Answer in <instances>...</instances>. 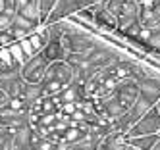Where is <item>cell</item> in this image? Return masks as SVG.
I'll use <instances>...</instances> for the list:
<instances>
[{
    "mask_svg": "<svg viewBox=\"0 0 160 150\" xmlns=\"http://www.w3.org/2000/svg\"><path fill=\"white\" fill-rule=\"evenodd\" d=\"M75 81V69L66 60L50 62L42 79V96H56Z\"/></svg>",
    "mask_w": 160,
    "mask_h": 150,
    "instance_id": "cell-1",
    "label": "cell"
},
{
    "mask_svg": "<svg viewBox=\"0 0 160 150\" xmlns=\"http://www.w3.org/2000/svg\"><path fill=\"white\" fill-rule=\"evenodd\" d=\"M108 12L118 19V31H125L129 25L139 21V4L137 0H102Z\"/></svg>",
    "mask_w": 160,
    "mask_h": 150,
    "instance_id": "cell-2",
    "label": "cell"
},
{
    "mask_svg": "<svg viewBox=\"0 0 160 150\" xmlns=\"http://www.w3.org/2000/svg\"><path fill=\"white\" fill-rule=\"evenodd\" d=\"M160 135V108L158 104L152 106L139 121H135L131 125V129L128 131V138L131 137H141V135Z\"/></svg>",
    "mask_w": 160,
    "mask_h": 150,
    "instance_id": "cell-3",
    "label": "cell"
},
{
    "mask_svg": "<svg viewBox=\"0 0 160 150\" xmlns=\"http://www.w3.org/2000/svg\"><path fill=\"white\" fill-rule=\"evenodd\" d=\"M47 67H48L47 58H44L42 54H35L19 67V73H21V79H23L25 83L41 85L42 79H44V73H47Z\"/></svg>",
    "mask_w": 160,
    "mask_h": 150,
    "instance_id": "cell-4",
    "label": "cell"
},
{
    "mask_svg": "<svg viewBox=\"0 0 160 150\" xmlns=\"http://www.w3.org/2000/svg\"><path fill=\"white\" fill-rule=\"evenodd\" d=\"M114 98H116L125 110H129L133 104L137 102V98L141 96V87H139V81L129 77V79H123L118 83V87L114 89Z\"/></svg>",
    "mask_w": 160,
    "mask_h": 150,
    "instance_id": "cell-5",
    "label": "cell"
},
{
    "mask_svg": "<svg viewBox=\"0 0 160 150\" xmlns=\"http://www.w3.org/2000/svg\"><path fill=\"white\" fill-rule=\"evenodd\" d=\"M85 6H91L89 0H58V2H56V6L52 8V12L48 14L47 21H44L42 25H50V23L62 21V19H66V17L77 14V12L83 10Z\"/></svg>",
    "mask_w": 160,
    "mask_h": 150,
    "instance_id": "cell-6",
    "label": "cell"
},
{
    "mask_svg": "<svg viewBox=\"0 0 160 150\" xmlns=\"http://www.w3.org/2000/svg\"><path fill=\"white\" fill-rule=\"evenodd\" d=\"M139 23L147 29H160V0H137Z\"/></svg>",
    "mask_w": 160,
    "mask_h": 150,
    "instance_id": "cell-7",
    "label": "cell"
},
{
    "mask_svg": "<svg viewBox=\"0 0 160 150\" xmlns=\"http://www.w3.org/2000/svg\"><path fill=\"white\" fill-rule=\"evenodd\" d=\"M41 54L48 60V64H50V62H58V60H66L68 52H66V46H64V42H62V37L50 35V41L47 42V46L42 48Z\"/></svg>",
    "mask_w": 160,
    "mask_h": 150,
    "instance_id": "cell-8",
    "label": "cell"
},
{
    "mask_svg": "<svg viewBox=\"0 0 160 150\" xmlns=\"http://www.w3.org/2000/svg\"><path fill=\"white\" fill-rule=\"evenodd\" d=\"M41 25H37V23H33L31 19H27V17H23L21 14H16V17H14V23H12V27H10V31L14 33V37L19 41V39H23V37H27V35H31L33 31H37Z\"/></svg>",
    "mask_w": 160,
    "mask_h": 150,
    "instance_id": "cell-9",
    "label": "cell"
},
{
    "mask_svg": "<svg viewBox=\"0 0 160 150\" xmlns=\"http://www.w3.org/2000/svg\"><path fill=\"white\" fill-rule=\"evenodd\" d=\"M33 133H35V129H33L31 125H25V127H21V129L14 131V135H12V148L14 150H31Z\"/></svg>",
    "mask_w": 160,
    "mask_h": 150,
    "instance_id": "cell-10",
    "label": "cell"
},
{
    "mask_svg": "<svg viewBox=\"0 0 160 150\" xmlns=\"http://www.w3.org/2000/svg\"><path fill=\"white\" fill-rule=\"evenodd\" d=\"M152 106H156V104H152L151 100H147L145 96H139L137 98V102L133 104V106L128 110V115H129V119H131V123H135V121H139L143 115L151 110Z\"/></svg>",
    "mask_w": 160,
    "mask_h": 150,
    "instance_id": "cell-11",
    "label": "cell"
},
{
    "mask_svg": "<svg viewBox=\"0 0 160 150\" xmlns=\"http://www.w3.org/2000/svg\"><path fill=\"white\" fill-rule=\"evenodd\" d=\"M160 138V135H141V137H131L128 138V143L135 148H139V150H152V146L156 144V141Z\"/></svg>",
    "mask_w": 160,
    "mask_h": 150,
    "instance_id": "cell-12",
    "label": "cell"
},
{
    "mask_svg": "<svg viewBox=\"0 0 160 150\" xmlns=\"http://www.w3.org/2000/svg\"><path fill=\"white\" fill-rule=\"evenodd\" d=\"M10 52H12V56H14V60H16V64L21 67L29 58H27V54L23 52V48H21V44H19V41H16V42H12L10 44Z\"/></svg>",
    "mask_w": 160,
    "mask_h": 150,
    "instance_id": "cell-13",
    "label": "cell"
},
{
    "mask_svg": "<svg viewBox=\"0 0 160 150\" xmlns=\"http://www.w3.org/2000/svg\"><path fill=\"white\" fill-rule=\"evenodd\" d=\"M14 17H16V10L14 8H8L6 12H2V14H0V31H6V29L12 27Z\"/></svg>",
    "mask_w": 160,
    "mask_h": 150,
    "instance_id": "cell-14",
    "label": "cell"
},
{
    "mask_svg": "<svg viewBox=\"0 0 160 150\" xmlns=\"http://www.w3.org/2000/svg\"><path fill=\"white\" fill-rule=\"evenodd\" d=\"M39 2V8H41V16H42V23L47 21V17H48V14L52 12V8L56 6V2L58 0H37Z\"/></svg>",
    "mask_w": 160,
    "mask_h": 150,
    "instance_id": "cell-15",
    "label": "cell"
},
{
    "mask_svg": "<svg viewBox=\"0 0 160 150\" xmlns=\"http://www.w3.org/2000/svg\"><path fill=\"white\" fill-rule=\"evenodd\" d=\"M10 96H8V92L4 89H0V106H4V104H8Z\"/></svg>",
    "mask_w": 160,
    "mask_h": 150,
    "instance_id": "cell-16",
    "label": "cell"
},
{
    "mask_svg": "<svg viewBox=\"0 0 160 150\" xmlns=\"http://www.w3.org/2000/svg\"><path fill=\"white\" fill-rule=\"evenodd\" d=\"M8 8H12V0H0V14L6 12Z\"/></svg>",
    "mask_w": 160,
    "mask_h": 150,
    "instance_id": "cell-17",
    "label": "cell"
},
{
    "mask_svg": "<svg viewBox=\"0 0 160 150\" xmlns=\"http://www.w3.org/2000/svg\"><path fill=\"white\" fill-rule=\"evenodd\" d=\"M152 150H160V138H158V141H156V144L152 146Z\"/></svg>",
    "mask_w": 160,
    "mask_h": 150,
    "instance_id": "cell-18",
    "label": "cell"
},
{
    "mask_svg": "<svg viewBox=\"0 0 160 150\" xmlns=\"http://www.w3.org/2000/svg\"><path fill=\"white\" fill-rule=\"evenodd\" d=\"M125 150H139V148H135V146H131V144L128 143V146H125Z\"/></svg>",
    "mask_w": 160,
    "mask_h": 150,
    "instance_id": "cell-19",
    "label": "cell"
},
{
    "mask_svg": "<svg viewBox=\"0 0 160 150\" xmlns=\"http://www.w3.org/2000/svg\"><path fill=\"white\" fill-rule=\"evenodd\" d=\"M89 2H91V4H93V2H95V0H89Z\"/></svg>",
    "mask_w": 160,
    "mask_h": 150,
    "instance_id": "cell-20",
    "label": "cell"
}]
</instances>
